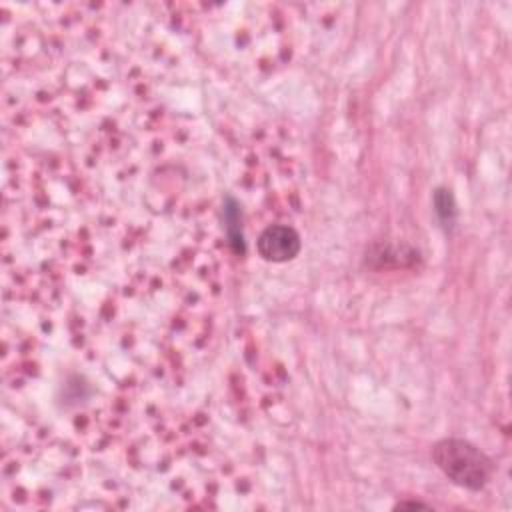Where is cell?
<instances>
[{"label": "cell", "mask_w": 512, "mask_h": 512, "mask_svg": "<svg viewBox=\"0 0 512 512\" xmlns=\"http://www.w3.org/2000/svg\"><path fill=\"white\" fill-rule=\"evenodd\" d=\"M432 458L452 482L468 490H480L492 472L490 458L460 438L440 440L432 450Z\"/></svg>", "instance_id": "cell-1"}, {"label": "cell", "mask_w": 512, "mask_h": 512, "mask_svg": "<svg viewBox=\"0 0 512 512\" xmlns=\"http://www.w3.org/2000/svg\"><path fill=\"white\" fill-rule=\"evenodd\" d=\"M300 252V236L292 226H268L258 238V254L268 262H286Z\"/></svg>", "instance_id": "cell-2"}]
</instances>
